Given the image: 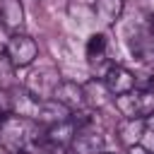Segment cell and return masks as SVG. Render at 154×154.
Instances as JSON below:
<instances>
[{
    "label": "cell",
    "instance_id": "obj_1",
    "mask_svg": "<svg viewBox=\"0 0 154 154\" xmlns=\"http://www.w3.org/2000/svg\"><path fill=\"white\" fill-rule=\"evenodd\" d=\"M41 137V123L22 118L17 113H5L0 120V144L7 154H34Z\"/></svg>",
    "mask_w": 154,
    "mask_h": 154
},
{
    "label": "cell",
    "instance_id": "obj_2",
    "mask_svg": "<svg viewBox=\"0 0 154 154\" xmlns=\"http://www.w3.org/2000/svg\"><path fill=\"white\" fill-rule=\"evenodd\" d=\"M113 103L123 118H149L154 116V91L152 89H132L113 96Z\"/></svg>",
    "mask_w": 154,
    "mask_h": 154
},
{
    "label": "cell",
    "instance_id": "obj_3",
    "mask_svg": "<svg viewBox=\"0 0 154 154\" xmlns=\"http://www.w3.org/2000/svg\"><path fill=\"white\" fill-rule=\"evenodd\" d=\"M5 53H7V58H10L14 70L17 67H29L38 58V43L29 34H24V31L10 34V38L5 43Z\"/></svg>",
    "mask_w": 154,
    "mask_h": 154
},
{
    "label": "cell",
    "instance_id": "obj_4",
    "mask_svg": "<svg viewBox=\"0 0 154 154\" xmlns=\"http://www.w3.org/2000/svg\"><path fill=\"white\" fill-rule=\"evenodd\" d=\"M60 72L55 70V67H51V65H46V67H34V70H29L26 72V79H24V87L34 94V96H38V99H53V94H55V89L60 87Z\"/></svg>",
    "mask_w": 154,
    "mask_h": 154
},
{
    "label": "cell",
    "instance_id": "obj_5",
    "mask_svg": "<svg viewBox=\"0 0 154 154\" xmlns=\"http://www.w3.org/2000/svg\"><path fill=\"white\" fill-rule=\"evenodd\" d=\"M43 101H46V99L34 96L26 87H17V89L10 91V113H17V116H22V118H29V120H36V123H38Z\"/></svg>",
    "mask_w": 154,
    "mask_h": 154
},
{
    "label": "cell",
    "instance_id": "obj_6",
    "mask_svg": "<svg viewBox=\"0 0 154 154\" xmlns=\"http://www.w3.org/2000/svg\"><path fill=\"white\" fill-rule=\"evenodd\" d=\"M103 147H106V137L96 128H91V123H89V125L77 128L67 149H70V154H101Z\"/></svg>",
    "mask_w": 154,
    "mask_h": 154
},
{
    "label": "cell",
    "instance_id": "obj_7",
    "mask_svg": "<svg viewBox=\"0 0 154 154\" xmlns=\"http://www.w3.org/2000/svg\"><path fill=\"white\" fill-rule=\"evenodd\" d=\"M53 99H55V101H60V103H63L65 108H70L72 113H77V111H82V108L87 106L84 84H77V82H72V79H63V82H60V87L55 89Z\"/></svg>",
    "mask_w": 154,
    "mask_h": 154
},
{
    "label": "cell",
    "instance_id": "obj_8",
    "mask_svg": "<svg viewBox=\"0 0 154 154\" xmlns=\"http://www.w3.org/2000/svg\"><path fill=\"white\" fill-rule=\"evenodd\" d=\"M0 29H5L7 34H19L24 29L22 0H0Z\"/></svg>",
    "mask_w": 154,
    "mask_h": 154
},
{
    "label": "cell",
    "instance_id": "obj_9",
    "mask_svg": "<svg viewBox=\"0 0 154 154\" xmlns=\"http://www.w3.org/2000/svg\"><path fill=\"white\" fill-rule=\"evenodd\" d=\"M103 84L108 87V91H111L113 96H118V94L132 91L135 84H137V79H135V75H132L128 67H123V65H113V67L106 72Z\"/></svg>",
    "mask_w": 154,
    "mask_h": 154
},
{
    "label": "cell",
    "instance_id": "obj_10",
    "mask_svg": "<svg viewBox=\"0 0 154 154\" xmlns=\"http://www.w3.org/2000/svg\"><path fill=\"white\" fill-rule=\"evenodd\" d=\"M116 132L125 147L137 144V142H142V137L147 132V118H120V123L116 125Z\"/></svg>",
    "mask_w": 154,
    "mask_h": 154
},
{
    "label": "cell",
    "instance_id": "obj_11",
    "mask_svg": "<svg viewBox=\"0 0 154 154\" xmlns=\"http://www.w3.org/2000/svg\"><path fill=\"white\" fill-rule=\"evenodd\" d=\"M75 132H77V123H75L72 118H67V120H60V123L48 125V128H46V135H43V142L65 149V147H70Z\"/></svg>",
    "mask_w": 154,
    "mask_h": 154
},
{
    "label": "cell",
    "instance_id": "obj_12",
    "mask_svg": "<svg viewBox=\"0 0 154 154\" xmlns=\"http://www.w3.org/2000/svg\"><path fill=\"white\" fill-rule=\"evenodd\" d=\"M123 10H125V0H94V17L106 26L116 24L123 17Z\"/></svg>",
    "mask_w": 154,
    "mask_h": 154
},
{
    "label": "cell",
    "instance_id": "obj_13",
    "mask_svg": "<svg viewBox=\"0 0 154 154\" xmlns=\"http://www.w3.org/2000/svg\"><path fill=\"white\" fill-rule=\"evenodd\" d=\"M130 51L135 58L140 60H154V36L152 31L144 29H135V34H130Z\"/></svg>",
    "mask_w": 154,
    "mask_h": 154
},
{
    "label": "cell",
    "instance_id": "obj_14",
    "mask_svg": "<svg viewBox=\"0 0 154 154\" xmlns=\"http://www.w3.org/2000/svg\"><path fill=\"white\" fill-rule=\"evenodd\" d=\"M84 96H87V103H89V106L101 108V106L108 103V99H111L113 94L108 91V87L103 84V79L94 77V79H89V82L84 84Z\"/></svg>",
    "mask_w": 154,
    "mask_h": 154
},
{
    "label": "cell",
    "instance_id": "obj_15",
    "mask_svg": "<svg viewBox=\"0 0 154 154\" xmlns=\"http://www.w3.org/2000/svg\"><path fill=\"white\" fill-rule=\"evenodd\" d=\"M106 48H108V38L103 34H91L87 38V60H96L101 55H106Z\"/></svg>",
    "mask_w": 154,
    "mask_h": 154
},
{
    "label": "cell",
    "instance_id": "obj_16",
    "mask_svg": "<svg viewBox=\"0 0 154 154\" xmlns=\"http://www.w3.org/2000/svg\"><path fill=\"white\" fill-rule=\"evenodd\" d=\"M137 5H140V12H142L147 19L154 22V0H137Z\"/></svg>",
    "mask_w": 154,
    "mask_h": 154
},
{
    "label": "cell",
    "instance_id": "obj_17",
    "mask_svg": "<svg viewBox=\"0 0 154 154\" xmlns=\"http://www.w3.org/2000/svg\"><path fill=\"white\" fill-rule=\"evenodd\" d=\"M128 154H152V149L144 147L142 142H137V144H130V147H128Z\"/></svg>",
    "mask_w": 154,
    "mask_h": 154
},
{
    "label": "cell",
    "instance_id": "obj_18",
    "mask_svg": "<svg viewBox=\"0 0 154 154\" xmlns=\"http://www.w3.org/2000/svg\"><path fill=\"white\" fill-rule=\"evenodd\" d=\"M149 31H152V36H154V22H152V26H149Z\"/></svg>",
    "mask_w": 154,
    "mask_h": 154
},
{
    "label": "cell",
    "instance_id": "obj_19",
    "mask_svg": "<svg viewBox=\"0 0 154 154\" xmlns=\"http://www.w3.org/2000/svg\"><path fill=\"white\" fill-rule=\"evenodd\" d=\"M106 154H116V152H106Z\"/></svg>",
    "mask_w": 154,
    "mask_h": 154
}]
</instances>
